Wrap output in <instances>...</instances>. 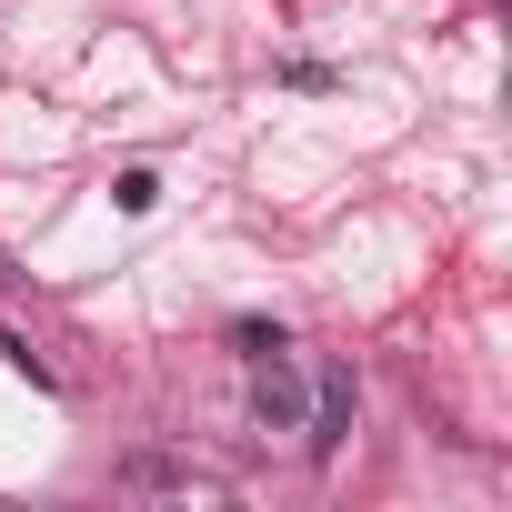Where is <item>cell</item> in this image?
<instances>
[{"instance_id":"obj_3","label":"cell","mask_w":512,"mask_h":512,"mask_svg":"<svg viewBox=\"0 0 512 512\" xmlns=\"http://www.w3.org/2000/svg\"><path fill=\"white\" fill-rule=\"evenodd\" d=\"M121 492H211V472L181 462V452H131L121 462Z\"/></svg>"},{"instance_id":"obj_1","label":"cell","mask_w":512,"mask_h":512,"mask_svg":"<svg viewBox=\"0 0 512 512\" xmlns=\"http://www.w3.org/2000/svg\"><path fill=\"white\" fill-rule=\"evenodd\" d=\"M251 412H262L272 432H302V372H292V342L251 352Z\"/></svg>"},{"instance_id":"obj_2","label":"cell","mask_w":512,"mask_h":512,"mask_svg":"<svg viewBox=\"0 0 512 512\" xmlns=\"http://www.w3.org/2000/svg\"><path fill=\"white\" fill-rule=\"evenodd\" d=\"M352 412H362L352 372H322V402H312V462H332V452L352 442Z\"/></svg>"}]
</instances>
